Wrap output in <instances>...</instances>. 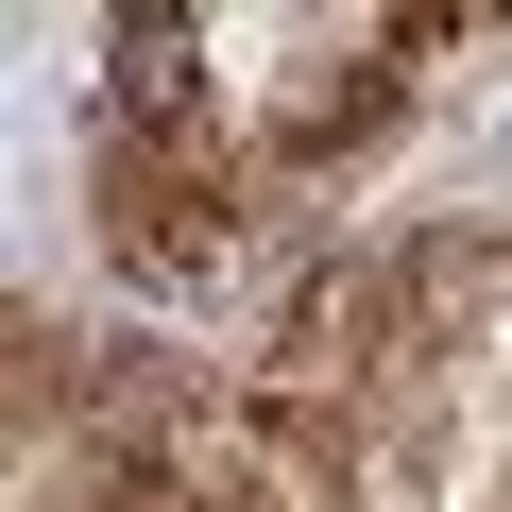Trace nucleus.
I'll use <instances>...</instances> for the list:
<instances>
[{
	"label": "nucleus",
	"mask_w": 512,
	"mask_h": 512,
	"mask_svg": "<svg viewBox=\"0 0 512 512\" xmlns=\"http://www.w3.org/2000/svg\"><path fill=\"white\" fill-rule=\"evenodd\" d=\"M222 222H239L222 154H154V137H103V256H120L137 291H188L205 256H222Z\"/></svg>",
	"instance_id": "1"
},
{
	"label": "nucleus",
	"mask_w": 512,
	"mask_h": 512,
	"mask_svg": "<svg viewBox=\"0 0 512 512\" xmlns=\"http://www.w3.org/2000/svg\"><path fill=\"white\" fill-rule=\"evenodd\" d=\"M120 137L154 154H222V69L188 18H120Z\"/></svg>",
	"instance_id": "2"
}]
</instances>
